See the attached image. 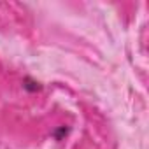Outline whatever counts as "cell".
I'll use <instances>...</instances> for the list:
<instances>
[{"label":"cell","mask_w":149,"mask_h":149,"mask_svg":"<svg viewBox=\"0 0 149 149\" xmlns=\"http://www.w3.org/2000/svg\"><path fill=\"white\" fill-rule=\"evenodd\" d=\"M23 88H25L26 91H30V93H35V91H40V90H42V84H40L39 81L32 79V77H25V79H23Z\"/></svg>","instance_id":"cell-1"},{"label":"cell","mask_w":149,"mask_h":149,"mask_svg":"<svg viewBox=\"0 0 149 149\" xmlns=\"http://www.w3.org/2000/svg\"><path fill=\"white\" fill-rule=\"evenodd\" d=\"M67 133H68V128H65V126H60L54 133H53V137L56 139V140H63V137H67Z\"/></svg>","instance_id":"cell-2"}]
</instances>
